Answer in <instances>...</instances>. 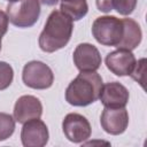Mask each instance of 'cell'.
<instances>
[{
	"instance_id": "6da1fadb",
	"label": "cell",
	"mask_w": 147,
	"mask_h": 147,
	"mask_svg": "<svg viewBox=\"0 0 147 147\" xmlns=\"http://www.w3.org/2000/svg\"><path fill=\"white\" fill-rule=\"evenodd\" d=\"M74 30L72 20L61 10H53L39 36V47L42 52L54 53L69 42Z\"/></svg>"
},
{
	"instance_id": "7a4b0ae2",
	"label": "cell",
	"mask_w": 147,
	"mask_h": 147,
	"mask_svg": "<svg viewBox=\"0 0 147 147\" xmlns=\"http://www.w3.org/2000/svg\"><path fill=\"white\" fill-rule=\"evenodd\" d=\"M102 78L96 71H80L65 90V101L75 107H86L95 102L102 88Z\"/></svg>"
},
{
	"instance_id": "3957f363",
	"label": "cell",
	"mask_w": 147,
	"mask_h": 147,
	"mask_svg": "<svg viewBox=\"0 0 147 147\" xmlns=\"http://www.w3.org/2000/svg\"><path fill=\"white\" fill-rule=\"evenodd\" d=\"M123 21L111 15L96 17L92 24L94 39L103 46L116 47L123 37Z\"/></svg>"
},
{
	"instance_id": "277c9868",
	"label": "cell",
	"mask_w": 147,
	"mask_h": 147,
	"mask_svg": "<svg viewBox=\"0 0 147 147\" xmlns=\"http://www.w3.org/2000/svg\"><path fill=\"white\" fill-rule=\"evenodd\" d=\"M9 22L17 28L34 25L40 16V2L38 0H17L7 6Z\"/></svg>"
},
{
	"instance_id": "5b68a950",
	"label": "cell",
	"mask_w": 147,
	"mask_h": 147,
	"mask_svg": "<svg viewBox=\"0 0 147 147\" xmlns=\"http://www.w3.org/2000/svg\"><path fill=\"white\" fill-rule=\"evenodd\" d=\"M22 80L30 88L46 90L53 85L54 74L46 63L41 61H30L23 68Z\"/></svg>"
},
{
	"instance_id": "8992f818",
	"label": "cell",
	"mask_w": 147,
	"mask_h": 147,
	"mask_svg": "<svg viewBox=\"0 0 147 147\" xmlns=\"http://www.w3.org/2000/svg\"><path fill=\"white\" fill-rule=\"evenodd\" d=\"M65 138L74 144H82L91 137L92 127L87 118L77 113L68 114L62 122Z\"/></svg>"
},
{
	"instance_id": "52a82bcc",
	"label": "cell",
	"mask_w": 147,
	"mask_h": 147,
	"mask_svg": "<svg viewBox=\"0 0 147 147\" xmlns=\"http://www.w3.org/2000/svg\"><path fill=\"white\" fill-rule=\"evenodd\" d=\"M47 125L39 118H33L23 124L21 140L24 147H44L48 142Z\"/></svg>"
},
{
	"instance_id": "ba28073f",
	"label": "cell",
	"mask_w": 147,
	"mask_h": 147,
	"mask_svg": "<svg viewBox=\"0 0 147 147\" xmlns=\"http://www.w3.org/2000/svg\"><path fill=\"white\" fill-rule=\"evenodd\" d=\"M72 59L79 71H96L102 62L99 49L88 42L79 44L74 51Z\"/></svg>"
},
{
	"instance_id": "9c48e42d",
	"label": "cell",
	"mask_w": 147,
	"mask_h": 147,
	"mask_svg": "<svg viewBox=\"0 0 147 147\" xmlns=\"http://www.w3.org/2000/svg\"><path fill=\"white\" fill-rule=\"evenodd\" d=\"M100 123L105 132L118 136L122 134L129 125V113L124 108H106L103 109Z\"/></svg>"
},
{
	"instance_id": "30bf717a",
	"label": "cell",
	"mask_w": 147,
	"mask_h": 147,
	"mask_svg": "<svg viewBox=\"0 0 147 147\" xmlns=\"http://www.w3.org/2000/svg\"><path fill=\"white\" fill-rule=\"evenodd\" d=\"M105 62L107 68L113 74L122 77V76H130L131 71L136 65L137 60L132 51L117 48L116 51H113L107 54Z\"/></svg>"
},
{
	"instance_id": "8fae6325",
	"label": "cell",
	"mask_w": 147,
	"mask_h": 147,
	"mask_svg": "<svg viewBox=\"0 0 147 147\" xmlns=\"http://www.w3.org/2000/svg\"><path fill=\"white\" fill-rule=\"evenodd\" d=\"M41 114H42V105L40 100L37 96L28 94V95H22L16 100L14 106L13 117L15 122L24 124L30 119L40 118Z\"/></svg>"
},
{
	"instance_id": "7c38bea8",
	"label": "cell",
	"mask_w": 147,
	"mask_h": 147,
	"mask_svg": "<svg viewBox=\"0 0 147 147\" xmlns=\"http://www.w3.org/2000/svg\"><path fill=\"white\" fill-rule=\"evenodd\" d=\"M129 98L127 88L118 82H110L102 85L99 96L106 108H124L129 102Z\"/></svg>"
},
{
	"instance_id": "4fadbf2b",
	"label": "cell",
	"mask_w": 147,
	"mask_h": 147,
	"mask_svg": "<svg viewBox=\"0 0 147 147\" xmlns=\"http://www.w3.org/2000/svg\"><path fill=\"white\" fill-rule=\"evenodd\" d=\"M122 21H123V26H124L123 37L116 47L122 48V49L133 51L141 42V38H142L141 28L132 18H124Z\"/></svg>"
},
{
	"instance_id": "5bb4252c",
	"label": "cell",
	"mask_w": 147,
	"mask_h": 147,
	"mask_svg": "<svg viewBox=\"0 0 147 147\" xmlns=\"http://www.w3.org/2000/svg\"><path fill=\"white\" fill-rule=\"evenodd\" d=\"M60 9L72 21H79L87 14L88 6L86 0H69L61 1Z\"/></svg>"
},
{
	"instance_id": "9a60e30c",
	"label": "cell",
	"mask_w": 147,
	"mask_h": 147,
	"mask_svg": "<svg viewBox=\"0 0 147 147\" xmlns=\"http://www.w3.org/2000/svg\"><path fill=\"white\" fill-rule=\"evenodd\" d=\"M15 131V119L7 113H0V141L7 140Z\"/></svg>"
},
{
	"instance_id": "2e32d148",
	"label": "cell",
	"mask_w": 147,
	"mask_h": 147,
	"mask_svg": "<svg viewBox=\"0 0 147 147\" xmlns=\"http://www.w3.org/2000/svg\"><path fill=\"white\" fill-rule=\"evenodd\" d=\"M14 79V70L11 65L5 61H0V91L10 86Z\"/></svg>"
},
{
	"instance_id": "e0dca14e",
	"label": "cell",
	"mask_w": 147,
	"mask_h": 147,
	"mask_svg": "<svg viewBox=\"0 0 147 147\" xmlns=\"http://www.w3.org/2000/svg\"><path fill=\"white\" fill-rule=\"evenodd\" d=\"M138 0H113V8L123 16H127L133 13L137 7Z\"/></svg>"
},
{
	"instance_id": "ac0fdd59",
	"label": "cell",
	"mask_w": 147,
	"mask_h": 147,
	"mask_svg": "<svg viewBox=\"0 0 147 147\" xmlns=\"http://www.w3.org/2000/svg\"><path fill=\"white\" fill-rule=\"evenodd\" d=\"M145 72H146V59H140L139 61L136 62V65L130 74L132 79L139 83L142 88H145Z\"/></svg>"
},
{
	"instance_id": "d6986e66",
	"label": "cell",
	"mask_w": 147,
	"mask_h": 147,
	"mask_svg": "<svg viewBox=\"0 0 147 147\" xmlns=\"http://www.w3.org/2000/svg\"><path fill=\"white\" fill-rule=\"evenodd\" d=\"M96 7L102 13H110L113 8V0H95Z\"/></svg>"
},
{
	"instance_id": "ffe728a7",
	"label": "cell",
	"mask_w": 147,
	"mask_h": 147,
	"mask_svg": "<svg viewBox=\"0 0 147 147\" xmlns=\"http://www.w3.org/2000/svg\"><path fill=\"white\" fill-rule=\"evenodd\" d=\"M8 23H9V20H8L7 13L0 10V37L5 36V34L7 33Z\"/></svg>"
},
{
	"instance_id": "44dd1931",
	"label": "cell",
	"mask_w": 147,
	"mask_h": 147,
	"mask_svg": "<svg viewBox=\"0 0 147 147\" xmlns=\"http://www.w3.org/2000/svg\"><path fill=\"white\" fill-rule=\"evenodd\" d=\"M38 1L44 3V5H46V6H54V5L57 3L59 0H38Z\"/></svg>"
},
{
	"instance_id": "7402d4cb",
	"label": "cell",
	"mask_w": 147,
	"mask_h": 147,
	"mask_svg": "<svg viewBox=\"0 0 147 147\" xmlns=\"http://www.w3.org/2000/svg\"><path fill=\"white\" fill-rule=\"evenodd\" d=\"M8 2H14V1H17V0H7Z\"/></svg>"
},
{
	"instance_id": "603a6c76",
	"label": "cell",
	"mask_w": 147,
	"mask_h": 147,
	"mask_svg": "<svg viewBox=\"0 0 147 147\" xmlns=\"http://www.w3.org/2000/svg\"><path fill=\"white\" fill-rule=\"evenodd\" d=\"M1 38L2 37H0V51H1Z\"/></svg>"
},
{
	"instance_id": "cb8c5ba5",
	"label": "cell",
	"mask_w": 147,
	"mask_h": 147,
	"mask_svg": "<svg viewBox=\"0 0 147 147\" xmlns=\"http://www.w3.org/2000/svg\"><path fill=\"white\" fill-rule=\"evenodd\" d=\"M61 1H69V0H61Z\"/></svg>"
}]
</instances>
